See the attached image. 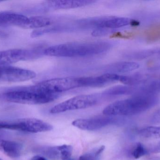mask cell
I'll use <instances>...</instances> for the list:
<instances>
[{"label":"cell","mask_w":160,"mask_h":160,"mask_svg":"<svg viewBox=\"0 0 160 160\" xmlns=\"http://www.w3.org/2000/svg\"><path fill=\"white\" fill-rule=\"evenodd\" d=\"M35 151L51 159L58 160L62 158L61 146L56 147H40L36 148Z\"/></svg>","instance_id":"15"},{"label":"cell","mask_w":160,"mask_h":160,"mask_svg":"<svg viewBox=\"0 0 160 160\" xmlns=\"http://www.w3.org/2000/svg\"><path fill=\"white\" fill-rule=\"evenodd\" d=\"M90 0H56L47 2L46 5L53 9H68L86 6L95 3Z\"/></svg>","instance_id":"12"},{"label":"cell","mask_w":160,"mask_h":160,"mask_svg":"<svg viewBox=\"0 0 160 160\" xmlns=\"http://www.w3.org/2000/svg\"><path fill=\"white\" fill-rule=\"evenodd\" d=\"M140 65L133 61H123L115 63L108 67L107 70L109 73H126L134 71L139 69Z\"/></svg>","instance_id":"14"},{"label":"cell","mask_w":160,"mask_h":160,"mask_svg":"<svg viewBox=\"0 0 160 160\" xmlns=\"http://www.w3.org/2000/svg\"><path fill=\"white\" fill-rule=\"evenodd\" d=\"M157 94L134 95L127 99L113 102L102 113L107 116H130L139 114L156 106L159 102Z\"/></svg>","instance_id":"1"},{"label":"cell","mask_w":160,"mask_h":160,"mask_svg":"<svg viewBox=\"0 0 160 160\" xmlns=\"http://www.w3.org/2000/svg\"><path fill=\"white\" fill-rule=\"evenodd\" d=\"M18 130L30 133L47 132L53 129L50 124L36 118H23L14 122H0V129Z\"/></svg>","instance_id":"5"},{"label":"cell","mask_w":160,"mask_h":160,"mask_svg":"<svg viewBox=\"0 0 160 160\" xmlns=\"http://www.w3.org/2000/svg\"><path fill=\"white\" fill-rule=\"evenodd\" d=\"M44 51L38 49H12L0 51V67L10 66V65L22 61L36 59Z\"/></svg>","instance_id":"6"},{"label":"cell","mask_w":160,"mask_h":160,"mask_svg":"<svg viewBox=\"0 0 160 160\" xmlns=\"http://www.w3.org/2000/svg\"><path fill=\"white\" fill-rule=\"evenodd\" d=\"M112 45L105 41L70 42L51 46L44 49V54L59 57H82L102 54Z\"/></svg>","instance_id":"2"},{"label":"cell","mask_w":160,"mask_h":160,"mask_svg":"<svg viewBox=\"0 0 160 160\" xmlns=\"http://www.w3.org/2000/svg\"><path fill=\"white\" fill-rule=\"evenodd\" d=\"M62 160H75L73 159H72L71 157L68 158L64 159H63Z\"/></svg>","instance_id":"25"},{"label":"cell","mask_w":160,"mask_h":160,"mask_svg":"<svg viewBox=\"0 0 160 160\" xmlns=\"http://www.w3.org/2000/svg\"><path fill=\"white\" fill-rule=\"evenodd\" d=\"M31 160H47L44 157H41V156H36L33 157Z\"/></svg>","instance_id":"24"},{"label":"cell","mask_w":160,"mask_h":160,"mask_svg":"<svg viewBox=\"0 0 160 160\" xmlns=\"http://www.w3.org/2000/svg\"><path fill=\"white\" fill-rule=\"evenodd\" d=\"M53 22V20L48 17L42 16L30 17L27 29H41L50 26Z\"/></svg>","instance_id":"16"},{"label":"cell","mask_w":160,"mask_h":160,"mask_svg":"<svg viewBox=\"0 0 160 160\" xmlns=\"http://www.w3.org/2000/svg\"><path fill=\"white\" fill-rule=\"evenodd\" d=\"M152 121L155 123H160V109L153 114Z\"/></svg>","instance_id":"22"},{"label":"cell","mask_w":160,"mask_h":160,"mask_svg":"<svg viewBox=\"0 0 160 160\" xmlns=\"http://www.w3.org/2000/svg\"><path fill=\"white\" fill-rule=\"evenodd\" d=\"M105 149V147L102 146L96 151L91 153H86L80 157L79 160H99L101 154Z\"/></svg>","instance_id":"19"},{"label":"cell","mask_w":160,"mask_h":160,"mask_svg":"<svg viewBox=\"0 0 160 160\" xmlns=\"http://www.w3.org/2000/svg\"><path fill=\"white\" fill-rule=\"evenodd\" d=\"M29 17L10 12H0V26H16L27 29Z\"/></svg>","instance_id":"11"},{"label":"cell","mask_w":160,"mask_h":160,"mask_svg":"<svg viewBox=\"0 0 160 160\" xmlns=\"http://www.w3.org/2000/svg\"><path fill=\"white\" fill-rule=\"evenodd\" d=\"M22 146L19 143L14 141L0 139V151L10 157H18L21 154Z\"/></svg>","instance_id":"13"},{"label":"cell","mask_w":160,"mask_h":160,"mask_svg":"<svg viewBox=\"0 0 160 160\" xmlns=\"http://www.w3.org/2000/svg\"><path fill=\"white\" fill-rule=\"evenodd\" d=\"M0 160H3L2 159L0 158Z\"/></svg>","instance_id":"26"},{"label":"cell","mask_w":160,"mask_h":160,"mask_svg":"<svg viewBox=\"0 0 160 160\" xmlns=\"http://www.w3.org/2000/svg\"><path fill=\"white\" fill-rule=\"evenodd\" d=\"M94 25L98 28L106 29H118L125 26H137L140 23L138 21L124 17H109L103 19H99L94 21Z\"/></svg>","instance_id":"10"},{"label":"cell","mask_w":160,"mask_h":160,"mask_svg":"<svg viewBox=\"0 0 160 160\" xmlns=\"http://www.w3.org/2000/svg\"><path fill=\"white\" fill-rule=\"evenodd\" d=\"M58 94H50L40 90L36 84L30 86L0 87V100L19 104L37 105L54 101Z\"/></svg>","instance_id":"3"},{"label":"cell","mask_w":160,"mask_h":160,"mask_svg":"<svg viewBox=\"0 0 160 160\" xmlns=\"http://www.w3.org/2000/svg\"><path fill=\"white\" fill-rule=\"evenodd\" d=\"M116 123L117 120L115 118L109 116L76 119L72 122V125L82 130L93 131Z\"/></svg>","instance_id":"9"},{"label":"cell","mask_w":160,"mask_h":160,"mask_svg":"<svg viewBox=\"0 0 160 160\" xmlns=\"http://www.w3.org/2000/svg\"><path fill=\"white\" fill-rule=\"evenodd\" d=\"M140 136L146 139H158L160 138V126L144 128L139 132Z\"/></svg>","instance_id":"18"},{"label":"cell","mask_w":160,"mask_h":160,"mask_svg":"<svg viewBox=\"0 0 160 160\" xmlns=\"http://www.w3.org/2000/svg\"><path fill=\"white\" fill-rule=\"evenodd\" d=\"M41 91L50 94H59L80 87L79 78L66 77L49 79L37 84Z\"/></svg>","instance_id":"7"},{"label":"cell","mask_w":160,"mask_h":160,"mask_svg":"<svg viewBox=\"0 0 160 160\" xmlns=\"http://www.w3.org/2000/svg\"><path fill=\"white\" fill-rule=\"evenodd\" d=\"M147 153L146 148L141 143H137L132 150V155L134 158L138 159L145 155Z\"/></svg>","instance_id":"20"},{"label":"cell","mask_w":160,"mask_h":160,"mask_svg":"<svg viewBox=\"0 0 160 160\" xmlns=\"http://www.w3.org/2000/svg\"><path fill=\"white\" fill-rule=\"evenodd\" d=\"M35 72L12 66L0 67V83L26 81L34 79Z\"/></svg>","instance_id":"8"},{"label":"cell","mask_w":160,"mask_h":160,"mask_svg":"<svg viewBox=\"0 0 160 160\" xmlns=\"http://www.w3.org/2000/svg\"><path fill=\"white\" fill-rule=\"evenodd\" d=\"M100 99V96L95 94L80 95L55 105L50 110V112L59 114L68 111L90 108L96 105Z\"/></svg>","instance_id":"4"},{"label":"cell","mask_w":160,"mask_h":160,"mask_svg":"<svg viewBox=\"0 0 160 160\" xmlns=\"http://www.w3.org/2000/svg\"><path fill=\"white\" fill-rule=\"evenodd\" d=\"M152 152L155 153H160V142L153 148Z\"/></svg>","instance_id":"23"},{"label":"cell","mask_w":160,"mask_h":160,"mask_svg":"<svg viewBox=\"0 0 160 160\" xmlns=\"http://www.w3.org/2000/svg\"><path fill=\"white\" fill-rule=\"evenodd\" d=\"M110 33L109 29L103 28H98L93 31L92 35L94 36H102L105 35Z\"/></svg>","instance_id":"21"},{"label":"cell","mask_w":160,"mask_h":160,"mask_svg":"<svg viewBox=\"0 0 160 160\" xmlns=\"http://www.w3.org/2000/svg\"><path fill=\"white\" fill-rule=\"evenodd\" d=\"M135 55L137 60H144L151 58L160 59V48L139 50L136 51Z\"/></svg>","instance_id":"17"}]
</instances>
